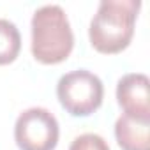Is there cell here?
Segmentation results:
<instances>
[{"instance_id": "6", "label": "cell", "mask_w": 150, "mask_h": 150, "mask_svg": "<svg viewBox=\"0 0 150 150\" xmlns=\"http://www.w3.org/2000/svg\"><path fill=\"white\" fill-rule=\"evenodd\" d=\"M115 138L122 150H150V120L120 115L115 122Z\"/></svg>"}, {"instance_id": "2", "label": "cell", "mask_w": 150, "mask_h": 150, "mask_svg": "<svg viewBox=\"0 0 150 150\" xmlns=\"http://www.w3.org/2000/svg\"><path fill=\"white\" fill-rule=\"evenodd\" d=\"M32 55L37 62L53 65L64 62L74 48V34L65 11L57 4L39 7L32 16Z\"/></svg>"}, {"instance_id": "5", "label": "cell", "mask_w": 150, "mask_h": 150, "mask_svg": "<svg viewBox=\"0 0 150 150\" xmlns=\"http://www.w3.org/2000/svg\"><path fill=\"white\" fill-rule=\"evenodd\" d=\"M117 101L124 115L150 120V80L143 72H129L117 83Z\"/></svg>"}, {"instance_id": "7", "label": "cell", "mask_w": 150, "mask_h": 150, "mask_svg": "<svg viewBox=\"0 0 150 150\" xmlns=\"http://www.w3.org/2000/svg\"><path fill=\"white\" fill-rule=\"evenodd\" d=\"M21 50V35L18 27L6 20L0 18V65H7L16 60Z\"/></svg>"}, {"instance_id": "3", "label": "cell", "mask_w": 150, "mask_h": 150, "mask_svg": "<svg viewBox=\"0 0 150 150\" xmlns=\"http://www.w3.org/2000/svg\"><path fill=\"white\" fill-rule=\"evenodd\" d=\"M57 97L62 108L72 117H88L103 104L104 87L97 74L76 69L58 80Z\"/></svg>"}, {"instance_id": "8", "label": "cell", "mask_w": 150, "mask_h": 150, "mask_svg": "<svg viewBox=\"0 0 150 150\" xmlns=\"http://www.w3.org/2000/svg\"><path fill=\"white\" fill-rule=\"evenodd\" d=\"M69 150H110L106 139L96 132H85L72 139Z\"/></svg>"}, {"instance_id": "4", "label": "cell", "mask_w": 150, "mask_h": 150, "mask_svg": "<svg viewBox=\"0 0 150 150\" xmlns=\"http://www.w3.org/2000/svg\"><path fill=\"white\" fill-rule=\"evenodd\" d=\"M58 136V120L46 108H28L14 124V139L20 150H55Z\"/></svg>"}, {"instance_id": "1", "label": "cell", "mask_w": 150, "mask_h": 150, "mask_svg": "<svg viewBox=\"0 0 150 150\" xmlns=\"http://www.w3.org/2000/svg\"><path fill=\"white\" fill-rule=\"evenodd\" d=\"M139 0H103L88 27V39L99 53H120L134 35Z\"/></svg>"}]
</instances>
